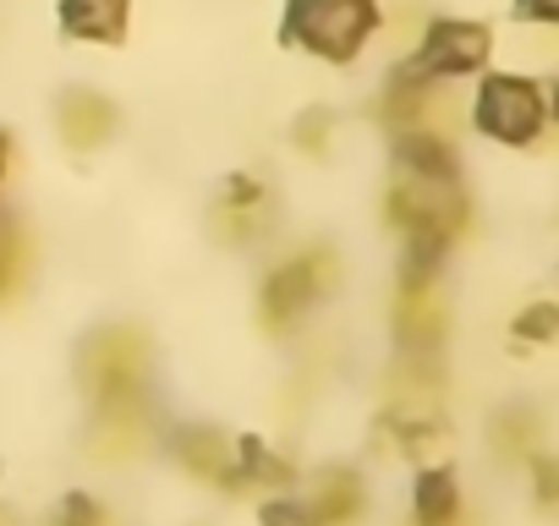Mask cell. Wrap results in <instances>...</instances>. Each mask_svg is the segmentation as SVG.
<instances>
[{"mask_svg": "<svg viewBox=\"0 0 559 526\" xmlns=\"http://www.w3.org/2000/svg\"><path fill=\"white\" fill-rule=\"evenodd\" d=\"M412 515L417 526H461V482L450 466H423L412 488Z\"/></svg>", "mask_w": 559, "mask_h": 526, "instance_id": "obj_11", "label": "cell"}, {"mask_svg": "<svg viewBox=\"0 0 559 526\" xmlns=\"http://www.w3.org/2000/svg\"><path fill=\"white\" fill-rule=\"evenodd\" d=\"M302 504H308V521L313 526H357V515H362V482H357V471H330Z\"/></svg>", "mask_w": 559, "mask_h": 526, "instance_id": "obj_12", "label": "cell"}, {"mask_svg": "<svg viewBox=\"0 0 559 526\" xmlns=\"http://www.w3.org/2000/svg\"><path fill=\"white\" fill-rule=\"evenodd\" d=\"M515 23H559V0H510Z\"/></svg>", "mask_w": 559, "mask_h": 526, "instance_id": "obj_19", "label": "cell"}, {"mask_svg": "<svg viewBox=\"0 0 559 526\" xmlns=\"http://www.w3.org/2000/svg\"><path fill=\"white\" fill-rule=\"evenodd\" d=\"M493 439H499V450H504V455H510V450H515V455H526V450H532V439H537V417H532L526 406H521V411H504V417L493 422Z\"/></svg>", "mask_w": 559, "mask_h": 526, "instance_id": "obj_15", "label": "cell"}, {"mask_svg": "<svg viewBox=\"0 0 559 526\" xmlns=\"http://www.w3.org/2000/svg\"><path fill=\"white\" fill-rule=\"evenodd\" d=\"M56 127H61V138H67L72 148H99V143L116 138L121 110H116L105 94H94V88H72V94L56 105Z\"/></svg>", "mask_w": 559, "mask_h": 526, "instance_id": "obj_7", "label": "cell"}, {"mask_svg": "<svg viewBox=\"0 0 559 526\" xmlns=\"http://www.w3.org/2000/svg\"><path fill=\"white\" fill-rule=\"evenodd\" d=\"M56 526H116V521L99 510V499H88V493H67L61 510H56Z\"/></svg>", "mask_w": 559, "mask_h": 526, "instance_id": "obj_16", "label": "cell"}, {"mask_svg": "<svg viewBox=\"0 0 559 526\" xmlns=\"http://www.w3.org/2000/svg\"><path fill=\"white\" fill-rule=\"evenodd\" d=\"M7 159H12V143H7V132H0V181H7Z\"/></svg>", "mask_w": 559, "mask_h": 526, "instance_id": "obj_21", "label": "cell"}, {"mask_svg": "<svg viewBox=\"0 0 559 526\" xmlns=\"http://www.w3.org/2000/svg\"><path fill=\"white\" fill-rule=\"evenodd\" d=\"M83 384L94 390L99 411H143V384H148V346L138 330H99L83 357Z\"/></svg>", "mask_w": 559, "mask_h": 526, "instance_id": "obj_3", "label": "cell"}, {"mask_svg": "<svg viewBox=\"0 0 559 526\" xmlns=\"http://www.w3.org/2000/svg\"><path fill=\"white\" fill-rule=\"evenodd\" d=\"M493 56V28L488 23H466V17H439L423 28L417 50L401 61L412 77L423 83H450V77H472L483 72Z\"/></svg>", "mask_w": 559, "mask_h": 526, "instance_id": "obj_5", "label": "cell"}, {"mask_svg": "<svg viewBox=\"0 0 559 526\" xmlns=\"http://www.w3.org/2000/svg\"><path fill=\"white\" fill-rule=\"evenodd\" d=\"M335 252L319 241V247H302L297 258H286V263H274L269 270V280H263V297H258V319H263V330L269 335H286V330H297L302 319H308V308L335 286Z\"/></svg>", "mask_w": 559, "mask_h": 526, "instance_id": "obj_4", "label": "cell"}, {"mask_svg": "<svg viewBox=\"0 0 559 526\" xmlns=\"http://www.w3.org/2000/svg\"><path fill=\"white\" fill-rule=\"evenodd\" d=\"M132 0H61V34L88 45H121L127 39Z\"/></svg>", "mask_w": 559, "mask_h": 526, "instance_id": "obj_9", "label": "cell"}, {"mask_svg": "<svg viewBox=\"0 0 559 526\" xmlns=\"http://www.w3.org/2000/svg\"><path fill=\"white\" fill-rule=\"evenodd\" d=\"M472 121L483 138L504 143V148H532L548 127V99L543 83L526 72H488L477 99H472Z\"/></svg>", "mask_w": 559, "mask_h": 526, "instance_id": "obj_2", "label": "cell"}, {"mask_svg": "<svg viewBox=\"0 0 559 526\" xmlns=\"http://www.w3.org/2000/svg\"><path fill=\"white\" fill-rule=\"evenodd\" d=\"M532 471H537V499L554 504V493H559V471H554V461H548V455H532Z\"/></svg>", "mask_w": 559, "mask_h": 526, "instance_id": "obj_20", "label": "cell"}, {"mask_svg": "<svg viewBox=\"0 0 559 526\" xmlns=\"http://www.w3.org/2000/svg\"><path fill=\"white\" fill-rule=\"evenodd\" d=\"M395 176H417V181H461L455 143L439 138V132H395Z\"/></svg>", "mask_w": 559, "mask_h": 526, "instance_id": "obj_8", "label": "cell"}, {"mask_svg": "<svg viewBox=\"0 0 559 526\" xmlns=\"http://www.w3.org/2000/svg\"><path fill=\"white\" fill-rule=\"evenodd\" d=\"M444 330H450V313H444L439 280H401V297H395V340H401V351L417 357V362H433L439 346H444Z\"/></svg>", "mask_w": 559, "mask_h": 526, "instance_id": "obj_6", "label": "cell"}, {"mask_svg": "<svg viewBox=\"0 0 559 526\" xmlns=\"http://www.w3.org/2000/svg\"><path fill=\"white\" fill-rule=\"evenodd\" d=\"M258 521H263V526H313V521H308V504H302V499H263Z\"/></svg>", "mask_w": 559, "mask_h": 526, "instance_id": "obj_18", "label": "cell"}, {"mask_svg": "<svg viewBox=\"0 0 559 526\" xmlns=\"http://www.w3.org/2000/svg\"><path fill=\"white\" fill-rule=\"evenodd\" d=\"M28 275H34V241L12 214H0V302H12L28 286Z\"/></svg>", "mask_w": 559, "mask_h": 526, "instance_id": "obj_13", "label": "cell"}, {"mask_svg": "<svg viewBox=\"0 0 559 526\" xmlns=\"http://www.w3.org/2000/svg\"><path fill=\"white\" fill-rule=\"evenodd\" d=\"M384 23L379 0H292L286 23H280V39L313 50L319 61H357L362 45L373 39V28Z\"/></svg>", "mask_w": 559, "mask_h": 526, "instance_id": "obj_1", "label": "cell"}, {"mask_svg": "<svg viewBox=\"0 0 559 526\" xmlns=\"http://www.w3.org/2000/svg\"><path fill=\"white\" fill-rule=\"evenodd\" d=\"M330 127H335V110H308L302 121H297V148H308V154H324L330 148Z\"/></svg>", "mask_w": 559, "mask_h": 526, "instance_id": "obj_17", "label": "cell"}, {"mask_svg": "<svg viewBox=\"0 0 559 526\" xmlns=\"http://www.w3.org/2000/svg\"><path fill=\"white\" fill-rule=\"evenodd\" d=\"M510 335L526 340V346H548V340L559 335V308H554V302H532L526 313H515Z\"/></svg>", "mask_w": 559, "mask_h": 526, "instance_id": "obj_14", "label": "cell"}, {"mask_svg": "<svg viewBox=\"0 0 559 526\" xmlns=\"http://www.w3.org/2000/svg\"><path fill=\"white\" fill-rule=\"evenodd\" d=\"M170 450H176V461L192 477L219 482V488H236V455H230V439L225 433H214V428H181L170 439Z\"/></svg>", "mask_w": 559, "mask_h": 526, "instance_id": "obj_10", "label": "cell"}]
</instances>
